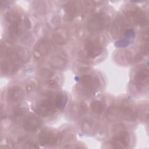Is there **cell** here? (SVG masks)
Masks as SVG:
<instances>
[{"label": "cell", "instance_id": "obj_1", "mask_svg": "<svg viewBox=\"0 0 149 149\" xmlns=\"http://www.w3.org/2000/svg\"><path fill=\"white\" fill-rule=\"evenodd\" d=\"M40 141L42 145L52 146L56 143V137L50 130H44L40 136Z\"/></svg>", "mask_w": 149, "mask_h": 149}, {"label": "cell", "instance_id": "obj_2", "mask_svg": "<svg viewBox=\"0 0 149 149\" xmlns=\"http://www.w3.org/2000/svg\"><path fill=\"white\" fill-rule=\"evenodd\" d=\"M104 25V18L98 15H94L88 23V27L91 31H99L103 28Z\"/></svg>", "mask_w": 149, "mask_h": 149}, {"label": "cell", "instance_id": "obj_3", "mask_svg": "<svg viewBox=\"0 0 149 149\" xmlns=\"http://www.w3.org/2000/svg\"><path fill=\"white\" fill-rule=\"evenodd\" d=\"M41 125L40 120L38 118L35 116H30L27 117L24 120L23 126L25 130L29 132L35 131L37 129L40 127Z\"/></svg>", "mask_w": 149, "mask_h": 149}, {"label": "cell", "instance_id": "obj_4", "mask_svg": "<svg viewBox=\"0 0 149 149\" xmlns=\"http://www.w3.org/2000/svg\"><path fill=\"white\" fill-rule=\"evenodd\" d=\"M129 136L126 132H122L117 134L113 140V145L116 147H125L128 144Z\"/></svg>", "mask_w": 149, "mask_h": 149}, {"label": "cell", "instance_id": "obj_5", "mask_svg": "<svg viewBox=\"0 0 149 149\" xmlns=\"http://www.w3.org/2000/svg\"><path fill=\"white\" fill-rule=\"evenodd\" d=\"M38 109L40 113L45 115L51 113V112H54V107L52 102H51L50 101L47 100L41 102L38 107Z\"/></svg>", "mask_w": 149, "mask_h": 149}, {"label": "cell", "instance_id": "obj_6", "mask_svg": "<svg viewBox=\"0 0 149 149\" xmlns=\"http://www.w3.org/2000/svg\"><path fill=\"white\" fill-rule=\"evenodd\" d=\"M23 97V91L20 88L18 87H14L11 88L8 92V97L10 101L16 102L20 100Z\"/></svg>", "mask_w": 149, "mask_h": 149}, {"label": "cell", "instance_id": "obj_7", "mask_svg": "<svg viewBox=\"0 0 149 149\" xmlns=\"http://www.w3.org/2000/svg\"><path fill=\"white\" fill-rule=\"evenodd\" d=\"M93 110L97 113H100L103 109V105L99 101H95L92 104Z\"/></svg>", "mask_w": 149, "mask_h": 149}]
</instances>
